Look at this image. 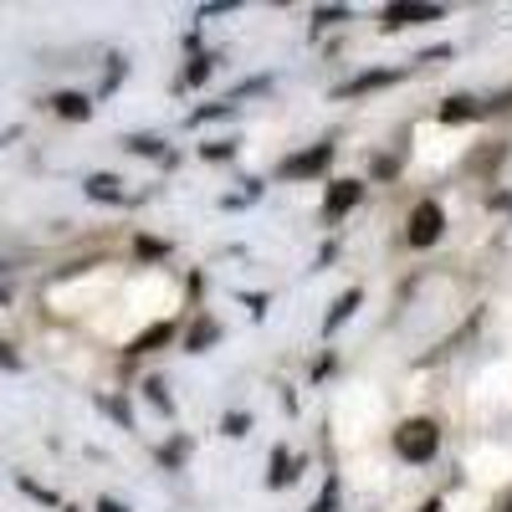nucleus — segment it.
<instances>
[{"instance_id":"nucleus-7","label":"nucleus","mask_w":512,"mask_h":512,"mask_svg":"<svg viewBox=\"0 0 512 512\" xmlns=\"http://www.w3.org/2000/svg\"><path fill=\"white\" fill-rule=\"evenodd\" d=\"M354 308H359V287H349L344 297H338V303H333V313H328V323H323V328H338V323H349V318H354Z\"/></svg>"},{"instance_id":"nucleus-1","label":"nucleus","mask_w":512,"mask_h":512,"mask_svg":"<svg viewBox=\"0 0 512 512\" xmlns=\"http://www.w3.org/2000/svg\"><path fill=\"white\" fill-rule=\"evenodd\" d=\"M395 446H400L405 461H431L436 446H441L436 420H405V425H400V436H395Z\"/></svg>"},{"instance_id":"nucleus-17","label":"nucleus","mask_w":512,"mask_h":512,"mask_svg":"<svg viewBox=\"0 0 512 512\" xmlns=\"http://www.w3.org/2000/svg\"><path fill=\"white\" fill-rule=\"evenodd\" d=\"M98 512H128V507H118V502H103V507H98Z\"/></svg>"},{"instance_id":"nucleus-4","label":"nucleus","mask_w":512,"mask_h":512,"mask_svg":"<svg viewBox=\"0 0 512 512\" xmlns=\"http://www.w3.org/2000/svg\"><path fill=\"white\" fill-rule=\"evenodd\" d=\"M359 195H364V185H359V180H338V185L328 190L323 210H328V216H344V210H354V205H359Z\"/></svg>"},{"instance_id":"nucleus-5","label":"nucleus","mask_w":512,"mask_h":512,"mask_svg":"<svg viewBox=\"0 0 512 512\" xmlns=\"http://www.w3.org/2000/svg\"><path fill=\"white\" fill-rule=\"evenodd\" d=\"M441 16V6H390L384 11V26L390 31H400V26H415V21H436Z\"/></svg>"},{"instance_id":"nucleus-13","label":"nucleus","mask_w":512,"mask_h":512,"mask_svg":"<svg viewBox=\"0 0 512 512\" xmlns=\"http://www.w3.org/2000/svg\"><path fill=\"white\" fill-rule=\"evenodd\" d=\"M210 338H216V323H200V328L190 333V349H205V344H210Z\"/></svg>"},{"instance_id":"nucleus-9","label":"nucleus","mask_w":512,"mask_h":512,"mask_svg":"<svg viewBox=\"0 0 512 512\" xmlns=\"http://www.w3.org/2000/svg\"><path fill=\"white\" fill-rule=\"evenodd\" d=\"M57 113L62 118H88V98L82 93H57Z\"/></svg>"},{"instance_id":"nucleus-8","label":"nucleus","mask_w":512,"mask_h":512,"mask_svg":"<svg viewBox=\"0 0 512 512\" xmlns=\"http://www.w3.org/2000/svg\"><path fill=\"white\" fill-rule=\"evenodd\" d=\"M88 195H93V200H123V190H118L113 175H93V180H88Z\"/></svg>"},{"instance_id":"nucleus-18","label":"nucleus","mask_w":512,"mask_h":512,"mask_svg":"<svg viewBox=\"0 0 512 512\" xmlns=\"http://www.w3.org/2000/svg\"><path fill=\"white\" fill-rule=\"evenodd\" d=\"M425 512H441V502H431V507H425Z\"/></svg>"},{"instance_id":"nucleus-10","label":"nucleus","mask_w":512,"mask_h":512,"mask_svg":"<svg viewBox=\"0 0 512 512\" xmlns=\"http://www.w3.org/2000/svg\"><path fill=\"white\" fill-rule=\"evenodd\" d=\"M477 108H472V98H451L446 108H441V123H466Z\"/></svg>"},{"instance_id":"nucleus-6","label":"nucleus","mask_w":512,"mask_h":512,"mask_svg":"<svg viewBox=\"0 0 512 512\" xmlns=\"http://www.w3.org/2000/svg\"><path fill=\"white\" fill-rule=\"evenodd\" d=\"M169 338H175V323H154V328H144L134 338V349H128V354H154L159 344H169Z\"/></svg>"},{"instance_id":"nucleus-15","label":"nucleus","mask_w":512,"mask_h":512,"mask_svg":"<svg viewBox=\"0 0 512 512\" xmlns=\"http://www.w3.org/2000/svg\"><path fill=\"white\" fill-rule=\"evenodd\" d=\"M333 502H338V487H328V492L318 497V507H313V512H333Z\"/></svg>"},{"instance_id":"nucleus-11","label":"nucleus","mask_w":512,"mask_h":512,"mask_svg":"<svg viewBox=\"0 0 512 512\" xmlns=\"http://www.w3.org/2000/svg\"><path fill=\"white\" fill-rule=\"evenodd\" d=\"M272 487H282V482H292V456L287 451H272V477H267Z\"/></svg>"},{"instance_id":"nucleus-14","label":"nucleus","mask_w":512,"mask_h":512,"mask_svg":"<svg viewBox=\"0 0 512 512\" xmlns=\"http://www.w3.org/2000/svg\"><path fill=\"white\" fill-rule=\"evenodd\" d=\"M246 431H251L246 415H226V436H246Z\"/></svg>"},{"instance_id":"nucleus-3","label":"nucleus","mask_w":512,"mask_h":512,"mask_svg":"<svg viewBox=\"0 0 512 512\" xmlns=\"http://www.w3.org/2000/svg\"><path fill=\"white\" fill-rule=\"evenodd\" d=\"M328 159H333V144H318V149H308V154L287 159V164H282V175H287V180H297V175H318V169H328Z\"/></svg>"},{"instance_id":"nucleus-16","label":"nucleus","mask_w":512,"mask_h":512,"mask_svg":"<svg viewBox=\"0 0 512 512\" xmlns=\"http://www.w3.org/2000/svg\"><path fill=\"white\" fill-rule=\"evenodd\" d=\"M0 364H6V369H16V364H21V359L11 354V344H0Z\"/></svg>"},{"instance_id":"nucleus-2","label":"nucleus","mask_w":512,"mask_h":512,"mask_svg":"<svg viewBox=\"0 0 512 512\" xmlns=\"http://www.w3.org/2000/svg\"><path fill=\"white\" fill-rule=\"evenodd\" d=\"M441 231H446V210H441L436 200H420V205L410 210L405 241H410V246H431V241H441Z\"/></svg>"},{"instance_id":"nucleus-19","label":"nucleus","mask_w":512,"mask_h":512,"mask_svg":"<svg viewBox=\"0 0 512 512\" xmlns=\"http://www.w3.org/2000/svg\"><path fill=\"white\" fill-rule=\"evenodd\" d=\"M507 512H512V502H507Z\"/></svg>"},{"instance_id":"nucleus-12","label":"nucleus","mask_w":512,"mask_h":512,"mask_svg":"<svg viewBox=\"0 0 512 512\" xmlns=\"http://www.w3.org/2000/svg\"><path fill=\"white\" fill-rule=\"evenodd\" d=\"M379 82H390V72H364V77H354L344 93H364V88H379Z\"/></svg>"}]
</instances>
